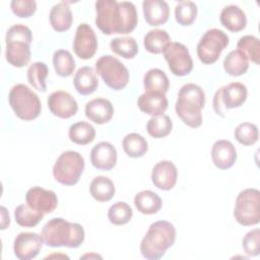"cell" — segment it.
<instances>
[{
    "instance_id": "1",
    "label": "cell",
    "mask_w": 260,
    "mask_h": 260,
    "mask_svg": "<svg viewBox=\"0 0 260 260\" xmlns=\"http://www.w3.org/2000/svg\"><path fill=\"white\" fill-rule=\"evenodd\" d=\"M95 25L105 35L133 31L138 22L135 5L129 1L99 0L95 2Z\"/></svg>"
},
{
    "instance_id": "2",
    "label": "cell",
    "mask_w": 260,
    "mask_h": 260,
    "mask_svg": "<svg viewBox=\"0 0 260 260\" xmlns=\"http://www.w3.org/2000/svg\"><path fill=\"white\" fill-rule=\"evenodd\" d=\"M41 237L44 244L52 248H78L84 241L85 232L83 226L77 222L54 217L44 225Z\"/></svg>"
},
{
    "instance_id": "3",
    "label": "cell",
    "mask_w": 260,
    "mask_h": 260,
    "mask_svg": "<svg viewBox=\"0 0 260 260\" xmlns=\"http://www.w3.org/2000/svg\"><path fill=\"white\" fill-rule=\"evenodd\" d=\"M205 105L204 90L195 83L184 84L175 104L177 116L190 128H198L202 124V109Z\"/></svg>"
},
{
    "instance_id": "4",
    "label": "cell",
    "mask_w": 260,
    "mask_h": 260,
    "mask_svg": "<svg viewBox=\"0 0 260 260\" xmlns=\"http://www.w3.org/2000/svg\"><path fill=\"white\" fill-rule=\"evenodd\" d=\"M176 240V229L167 220L151 223L140 243V252L148 260H158Z\"/></svg>"
},
{
    "instance_id": "5",
    "label": "cell",
    "mask_w": 260,
    "mask_h": 260,
    "mask_svg": "<svg viewBox=\"0 0 260 260\" xmlns=\"http://www.w3.org/2000/svg\"><path fill=\"white\" fill-rule=\"evenodd\" d=\"M32 34L29 27L17 23L11 25L5 36V58L14 67H24L30 60V43Z\"/></svg>"
},
{
    "instance_id": "6",
    "label": "cell",
    "mask_w": 260,
    "mask_h": 260,
    "mask_svg": "<svg viewBox=\"0 0 260 260\" xmlns=\"http://www.w3.org/2000/svg\"><path fill=\"white\" fill-rule=\"evenodd\" d=\"M9 106L14 114L23 121L37 119L42 111L41 101L27 85L18 83L11 87L8 94Z\"/></svg>"
},
{
    "instance_id": "7",
    "label": "cell",
    "mask_w": 260,
    "mask_h": 260,
    "mask_svg": "<svg viewBox=\"0 0 260 260\" xmlns=\"http://www.w3.org/2000/svg\"><path fill=\"white\" fill-rule=\"evenodd\" d=\"M84 170L83 156L74 150L62 152L53 167L54 179L65 186H73L78 183Z\"/></svg>"
},
{
    "instance_id": "8",
    "label": "cell",
    "mask_w": 260,
    "mask_h": 260,
    "mask_svg": "<svg viewBox=\"0 0 260 260\" xmlns=\"http://www.w3.org/2000/svg\"><path fill=\"white\" fill-rule=\"evenodd\" d=\"M95 70L105 84L114 90H121L128 84L129 71L127 67L112 55H104L99 58L95 62Z\"/></svg>"
},
{
    "instance_id": "9",
    "label": "cell",
    "mask_w": 260,
    "mask_h": 260,
    "mask_svg": "<svg viewBox=\"0 0 260 260\" xmlns=\"http://www.w3.org/2000/svg\"><path fill=\"white\" fill-rule=\"evenodd\" d=\"M234 216L244 226L255 225L260 221V192L248 188L239 193L236 198Z\"/></svg>"
},
{
    "instance_id": "10",
    "label": "cell",
    "mask_w": 260,
    "mask_h": 260,
    "mask_svg": "<svg viewBox=\"0 0 260 260\" xmlns=\"http://www.w3.org/2000/svg\"><path fill=\"white\" fill-rule=\"evenodd\" d=\"M248 90L244 83L232 82L218 88L213 96L212 105L215 114L223 118L228 110L241 107L247 100Z\"/></svg>"
},
{
    "instance_id": "11",
    "label": "cell",
    "mask_w": 260,
    "mask_h": 260,
    "mask_svg": "<svg viewBox=\"0 0 260 260\" xmlns=\"http://www.w3.org/2000/svg\"><path fill=\"white\" fill-rule=\"evenodd\" d=\"M230 43L228 35L218 29L210 28L206 30L197 45V56L203 64L216 62Z\"/></svg>"
},
{
    "instance_id": "12",
    "label": "cell",
    "mask_w": 260,
    "mask_h": 260,
    "mask_svg": "<svg viewBox=\"0 0 260 260\" xmlns=\"http://www.w3.org/2000/svg\"><path fill=\"white\" fill-rule=\"evenodd\" d=\"M169 69L176 76L188 75L193 69V60L188 48L178 42H171L162 52Z\"/></svg>"
},
{
    "instance_id": "13",
    "label": "cell",
    "mask_w": 260,
    "mask_h": 260,
    "mask_svg": "<svg viewBox=\"0 0 260 260\" xmlns=\"http://www.w3.org/2000/svg\"><path fill=\"white\" fill-rule=\"evenodd\" d=\"M72 47L75 55L80 59L88 60L94 56L98 49V39L89 24L83 22L77 26Z\"/></svg>"
},
{
    "instance_id": "14",
    "label": "cell",
    "mask_w": 260,
    "mask_h": 260,
    "mask_svg": "<svg viewBox=\"0 0 260 260\" xmlns=\"http://www.w3.org/2000/svg\"><path fill=\"white\" fill-rule=\"evenodd\" d=\"M43 244L41 235L37 233H19L13 242V252L20 260H30L39 255Z\"/></svg>"
},
{
    "instance_id": "15",
    "label": "cell",
    "mask_w": 260,
    "mask_h": 260,
    "mask_svg": "<svg viewBox=\"0 0 260 260\" xmlns=\"http://www.w3.org/2000/svg\"><path fill=\"white\" fill-rule=\"evenodd\" d=\"M50 112L61 119H69L78 111L76 100L67 91L56 90L52 92L47 100Z\"/></svg>"
},
{
    "instance_id": "16",
    "label": "cell",
    "mask_w": 260,
    "mask_h": 260,
    "mask_svg": "<svg viewBox=\"0 0 260 260\" xmlns=\"http://www.w3.org/2000/svg\"><path fill=\"white\" fill-rule=\"evenodd\" d=\"M25 201L30 208L43 212L44 214L53 212L58 205V197L56 193L39 186L27 190Z\"/></svg>"
},
{
    "instance_id": "17",
    "label": "cell",
    "mask_w": 260,
    "mask_h": 260,
    "mask_svg": "<svg viewBox=\"0 0 260 260\" xmlns=\"http://www.w3.org/2000/svg\"><path fill=\"white\" fill-rule=\"evenodd\" d=\"M177 168L170 160L158 161L153 167L151 172L152 184L162 191H169L173 189L177 183Z\"/></svg>"
},
{
    "instance_id": "18",
    "label": "cell",
    "mask_w": 260,
    "mask_h": 260,
    "mask_svg": "<svg viewBox=\"0 0 260 260\" xmlns=\"http://www.w3.org/2000/svg\"><path fill=\"white\" fill-rule=\"evenodd\" d=\"M117 156L115 146L110 142L102 141L92 147L90 151V162L98 170L110 171L116 166Z\"/></svg>"
},
{
    "instance_id": "19",
    "label": "cell",
    "mask_w": 260,
    "mask_h": 260,
    "mask_svg": "<svg viewBox=\"0 0 260 260\" xmlns=\"http://www.w3.org/2000/svg\"><path fill=\"white\" fill-rule=\"evenodd\" d=\"M211 158L216 168L228 170L237 160V150L234 144L225 139L216 140L211 148Z\"/></svg>"
},
{
    "instance_id": "20",
    "label": "cell",
    "mask_w": 260,
    "mask_h": 260,
    "mask_svg": "<svg viewBox=\"0 0 260 260\" xmlns=\"http://www.w3.org/2000/svg\"><path fill=\"white\" fill-rule=\"evenodd\" d=\"M85 116L91 122L103 125L108 123L114 115L112 103L104 98H96L85 105Z\"/></svg>"
},
{
    "instance_id": "21",
    "label": "cell",
    "mask_w": 260,
    "mask_h": 260,
    "mask_svg": "<svg viewBox=\"0 0 260 260\" xmlns=\"http://www.w3.org/2000/svg\"><path fill=\"white\" fill-rule=\"evenodd\" d=\"M143 16L147 24L158 26L165 24L170 16V8L164 0H145L142 2Z\"/></svg>"
},
{
    "instance_id": "22",
    "label": "cell",
    "mask_w": 260,
    "mask_h": 260,
    "mask_svg": "<svg viewBox=\"0 0 260 260\" xmlns=\"http://www.w3.org/2000/svg\"><path fill=\"white\" fill-rule=\"evenodd\" d=\"M139 110L150 116L161 115L166 112L169 106L166 94L159 92H144L137 99Z\"/></svg>"
},
{
    "instance_id": "23",
    "label": "cell",
    "mask_w": 260,
    "mask_h": 260,
    "mask_svg": "<svg viewBox=\"0 0 260 260\" xmlns=\"http://www.w3.org/2000/svg\"><path fill=\"white\" fill-rule=\"evenodd\" d=\"M73 85L78 93L82 95L91 94L99 86V79L94 69L89 66L80 67L73 77Z\"/></svg>"
},
{
    "instance_id": "24",
    "label": "cell",
    "mask_w": 260,
    "mask_h": 260,
    "mask_svg": "<svg viewBox=\"0 0 260 260\" xmlns=\"http://www.w3.org/2000/svg\"><path fill=\"white\" fill-rule=\"evenodd\" d=\"M220 23L226 29L233 32L243 30L247 25V17L245 12L237 5L225 6L219 15Z\"/></svg>"
},
{
    "instance_id": "25",
    "label": "cell",
    "mask_w": 260,
    "mask_h": 260,
    "mask_svg": "<svg viewBox=\"0 0 260 260\" xmlns=\"http://www.w3.org/2000/svg\"><path fill=\"white\" fill-rule=\"evenodd\" d=\"M49 19L51 26L57 32L68 30L73 22V16L67 2L62 1L55 4L50 10Z\"/></svg>"
},
{
    "instance_id": "26",
    "label": "cell",
    "mask_w": 260,
    "mask_h": 260,
    "mask_svg": "<svg viewBox=\"0 0 260 260\" xmlns=\"http://www.w3.org/2000/svg\"><path fill=\"white\" fill-rule=\"evenodd\" d=\"M134 205L140 213L150 215L160 210L162 202L155 192L151 190H143L135 195Z\"/></svg>"
},
{
    "instance_id": "27",
    "label": "cell",
    "mask_w": 260,
    "mask_h": 260,
    "mask_svg": "<svg viewBox=\"0 0 260 260\" xmlns=\"http://www.w3.org/2000/svg\"><path fill=\"white\" fill-rule=\"evenodd\" d=\"M89 192L92 198L96 201L107 202L114 197L116 188L110 178L105 176H98L92 179L89 185Z\"/></svg>"
},
{
    "instance_id": "28",
    "label": "cell",
    "mask_w": 260,
    "mask_h": 260,
    "mask_svg": "<svg viewBox=\"0 0 260 260\" xmlns=\"http://www.w3.org/2000/svg\"><path fill=\"white\" fill-rule=\"evenodd\" d=\"M143 86L146 92H159L166 94L170 87V81L162 70L151 68L143 76Z\"/></svg>"
},
{
    "instance_id": "29",
    "label": "cell",
    "mask_w": 260,
    "mask_h": 260,
    "mask_svg": "<svg viewBox=\"0 0 260 260\" xmlns=\"http://www.w3.org/2000/svg\"><path fill=\"white\" fill-rule=\"evenodd\" d=\"M223 69L231 76H241L249 69V59L242 51L233 50L223 59Z\"/></svg>"
},
{
    "instance_id": "30",
    "label": "cell",
    "mask_w": 260,
    "mask_h": 260,
    "mask_svg": "<svg viewBox=\"0 0 260 260\" xmlns=\"http://www.w3.org/2000/svg\"><path fill=\"white\" fill-rule=\"evenodd\" d=\"M171 43V38L167 30L165 29H151L149 30L143 39L144 48L147 52L151 54H160Z\"/></svg>"
},
{
    "instance_id": "31",
    "label": "cell",
    "mask_w": 260,
    "mask_h": 260,
    "mask_svg": "<svg viewBox=\"0 0 260 260\" xmlns=\"http://www.w3.org/2000/svg\"><path fill=\"white\" fill-rule=\"evenodd\" d=\"M68 136L73 143L85 145L94 140L95 129L85 121H78L69 127Z\"/></svg>"
},
{
    "instance_id": "32",
    "label": "cell",
    "mask_w": 260,
    "mask_h": 260,
    "mask_svg": "<svg viewBox=\"0 0 260 260\" xmlns=\"http://www.w3.org/2000/svg\"><path fill=\"white\" fill-rule=\"evenodd\" d=\"M49 69L44 62L31 63L26 71V77L28 83L37 90L45 92L47 90L46 78L48 77Z\"/></svg>"
},
{
    "instance_id": "33",
    "label": "cell",
    "mask_w": 260,
    "mask_h": 260,
    "mask_svg": "<svg viewBox=\"0 0 260 260\" xmlns=\"http://www.w3.org/2000/svg\"><path fill=\"white\" fill-rule=\"evenodd\" d=\"M122 146L125 153L130 157H141L143 156L147 149L148 144L145 138L138 133L127 134L122 141Z\"/></svg>"
},
{
    "instance_id": "34",
    "label": "cell",
    "mask_w": 260,
    "mask_h": 260,
    "mask_svg": "<svg viewBox=\"0 0 260 260\" xmlns=\"http://www.w3.org/2000/svg\"><path fill=\"white\" fill-rule=\"evenodd\" d=\"M53 66L57 75L68 77L75 69V60L67 50H57L53 54Z\"/></svg>"
},
{
    "instance_id": "35",
    "label": "cell",
    "mask_w": 260,
    "mask_h": 260,
    "mask_svg": "<svg viewBox=\"0 0 260 260\" xmlns=\"http://www.w3.org/2000/svg\"><path fill=\"white\" fill-rule=\"evenodd\" d=\"M173 129V123L168 115L161 114L151 117L147 124V133L153 138H162L168 136Z\"/></svg>"
},
{
    "instance_id": "36",
    "label": "cell",
    "mask_w": 260,
    "mask_h": 260,
    "mask_svg": "<svg viewBox=\"0 0 260 260\" xmlns=\"http://www.w3.org/2000/svg\"><path fill=\"white\" fill-rule=\"evenodd\" d=\"M110 47L115 54L125 59H132L138 53L137 42L132 37L115 38L111 41Z\"/></svg>"
},
{
    "instance_id": "37",
    "label": "cell",
    "mask_w": 260,
    "mask_h": 260,
    "mask_svg": "<svg viewBox=\"0 0 260 260\" xmlns=\"http://www.w3.org/2000/svg\"><path fill=\"white\" fill-rule=\"evenodd\" d=\"M14 217L20 226L32 228L44 218V213L30 208L27 204H20L14 209Z\"/></svg>"
},
{
    "instance_id": "38",
    "label": "cell",
    "mask_w": 260,
    "mask_h": 260,
    "mask_svg": "<svg viewBox=\"0 0 260 260\" xmlns=\"http://www.w3.org/2000/svg\"><path fill=\"white\" fill-rule=\"evenodd\" d=\"M133 215L132 208L124 201H118L110 206L108 210V218L112 224L123 225L128 223Z\"/></svg>"
},
{
    "instance_id": "39",
    "label": "cell",
    "mask_w": 260,
    "mask_h": 260,
    "mask_svg": "<svg viewBox=\"0 0 260 260\" xmlns=\"http://www.w3.org/2000/svg\"><path fill=\"white\" fill-rule=\"evenodd\" d=\"M198 8L192 1H180L175 7V18L183 26L191 25L197 17Z\"/></svg>"
},
{
    "instance_id": "40",
    "label": "cell",
    "mask_w": 260,
    "mask_h": 260,
    "mask_svg": "<svg viewBox=\"0 0 260 260\" xmlns=\"http://www.w3.org/2000/svg\"><path fill=\"white\" fill-rule=\"evenodd\" d=\"M238 50L242 51L250 61L259 64L260 59V41L257 37L247 35L238 41Z\"/></svg>"
},
{
    "instance_id": "41",
    "label": "cell",
    "mask_w": 260,
    "mask_h": 260,
    "mask_svg": "<svg viewBox=\"0 0 260 260\" xmlns=\"http://www.w3.org/2000/svg\"><path fill=\"white\" fill-rule=\"evenodd\" d=\"M234 136L236 140L243 145H253L258 141L259 132L258 127L249 122L241 123L234 131Z\"/></svg>"
},
{
    "instance_id": "42",
    "label": "cell",
    "mask_w": 260,
    "mask_h": 260,
    "mask_svg": "<svg viewBox=\"0 0 260 260\" xmlns=\"http://www.w3.org/2000/svg\"><path fill=\"white\" fill-rule=\"evenodd\" d=\"M242 247L248 256H258L260 253V230L254 229L248 232L242 240Z\"/></svg>"
},
{
    "instance_id": "43",
    "label": "cell",
    "mask_w": 260,
    "mask_h": 260,
    "mask_svg": "<svg viewBox=\"0 0 260 260\" xmlns=\"http://www.w3.org/2000/svg\"><path fill=\"white\" fill-rule=\"evenodd\" d=\"M12 12L21 18L30 17L37 10V2L34 0H12L10 2Z\"/></svg>"
},
{
    "instance_id": "44",
    "label": "cell",
    "mask_w": 260,
    "mask_h": 260,
    "mask_svg": "<svg viewBox=\"0 0 260 260\" xmlns=\"http://www.w3.org/2000/svg\"><path fill=\"white\" fill-rule=\"evenodd\" d=\"M1 230H5L10 223V217L7 209L4 206H1Z\"/></svg>"
},
{
    "instance_id": "45",
    "label": "cell",
    "mask_w": 260,
    "mask_h": 260,
    "mask_svg": "<svg viewBox=\"0 0 260 260\" xmlns=\"http://www.w3.org/2000/svg\"><path fill=\"white\" fill-rule=\"evenodd\" d=\"M92 257H94V258H102L101 256H99V255H96V254H86V255H83L82 257H80V258H92Z\"/></svg>"
}]
</instances>
